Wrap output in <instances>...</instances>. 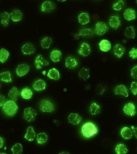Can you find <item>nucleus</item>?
I'll use <instances>...</instances> for the list:
<instances>
[{
  "label": "nucleus",
  "mask_w": 137,
  "mask_h": 154,
  "mask_svg": "<svg viewBox=\"0 0 137 154\" xmlns=\"http://www.w3.org/2000/svg\"><path fill=\"white\" fill-rule=\"evenodd\" d=\"M20 93L16 87L14 86L9 90L8 96L12 100L16 102L20 96Z\"/></svg>",
  "instance_id": "obj_18"
},
{
  "label": "nucleus",
  "mask_w": 137,
  "mask_h": 154,
  "mask_svg": "<svg viewBox=\"0 0 137 154\" xmlns=\"http://www.w3.org/2000/svg\"><path fill=\"white\" fill-rule=\"evenodd\" d=\"M20 95L24 99L29 100L31 98L33 93L32 90L29 88H25L22 90Z\"/></svg>",
  "instance_id": "obj_33"
},
{
  "label": "nucleus",
  "mask_w": 137,
  "mask_h": 154,
  "mask_svg": "<svg viewBox=\"0 0 137 154\" xmlns=\"http://www.w3.org/2000/svg\"><path fill=\"white\" fill-rule=\"evenodd\" d=\"M39 109L43 112L51 113L54 111L55 106L51 101L49 100L44 99L41 101Z\"/></svg>",
  "instance_id": "obj_3"
},
{
  "label": "nucleus",
  "mask_w": 137,
  "mask_h": 154,
  "mask_svg": "<svg viewBox=\"0 0 137 154\" xmlns=\"http://www.w3.org/2000/svg\"><path fill=\"white\" fill-rule=\"evenodd\" d=\"M52 43L53 40L50 37H46L41 40L40 44L43 49H48L50 48Z\"/></svg>",
  "instance_id": "obj_34"
},
{
  "label": "nucleus",
  "mask_w": 137,
  "mask_h": 154,
  "mask_svg": "<svg viewBox=\"0 0 137 154\" xmlns=\"http://www.w3.org/2000/svg\"><path fill=\"white\" fill-rule=\"evenodd\" d=\"M123 16L127 21H132L135 20L136 18V13L133 8H127L124 12Z\"/></svg>",
  "instance_id": "obj_11"
},
{
  "label": "nucleus",
  "mask_w": 137,
  "mask_h": 154,
  "mask_svg": "<svg viewBox=\"0 0 137 154\" xmlns=\"http://www.w3.org/2000/svg\"><path fill=\"white\" fill-rule=\"evenodd\" d=\"M130 76L133 79H137V65L132 67L131 70Z\"/></svg>",
  "instance_id": "obj_42"
},
{
  "label": "nucleus",
  "mask_w": 137,
  "mask_h": 154,
  "mask_svg": "<svg viewBox=\"0 0 137 154\" xmlns=\"http://www.w3.org/2000/svg\"><path fill=\"white\" fill-rule=\"evenodd\" d=\"M130 90L133 95H137V82H133L131 83Z\"/></svg>",
  "instance_id": "obj_40"
},
{
  "label": "nucleus",
  "mask_w": 137,
  "mask_h": 154,
  "mask_svg": "<svg viewBox=\"0 0 137 154\" xmlns=\"http://www.w3.org/2000/svg\"><path fill=\"white\" fill-rule=\"evenodd\" d=\"M131 129L133 131V134L134 135L135 138H137V127L132 126H131Z\"/></svg>",
  "instance_id": "obj_44"
},
{
  "label": "nucleus",
  "mask_w": 137,
  "mask_h": 154,
  "mask_svg": "<svg viewBox=\"0 0 137 154\" xmlns=\"http://www.w3.org/2000/svg\"><path fill=\"white\" fill-rule=\"evenodd\" d=\"M125 6L124 1L123 0H119L113 5L112 8L117 11H119L123 9Z\"/></svg>",
  "instance_id": "obj_39"
},
{
  "label": "nucleus",
  "mask_w": 137,
  "mask_h": 154,
  "mask_svg": "<svg viewBox=\"0 0 137 154\" xmlns=\"http://www.w3.org/2000/svg\"><path fill=\"white\" fill-rule=\"evenodd\" d=\"M89 110L91 115L93 116L97 115L100 111V106L96 102H92L90 105Z\"/></svg>",
  "instance_id": "obj_31"
},
{
  "label": "nucleus",
  "mask_w": 137,
  "mask_h": 154,
  "mask_svg": "<svg viewBox=\"0 0 137 154\" xmlns=\"http://www.w3.org/2000/svg\"><path fill=\"white\" fill-rule=\"evenodd\" d=\"M54 5L52 2L47 1L43 2L41 6V11L43 12H50L53 10Z\"/></svg>",
  "instance_id": "obj_24"
},
{
  "label": "nucleus",
  "mask_w": 137,
  "mask_h": 154,
  "mask_svg": "<svg viewBox=\"0 0 137 154\" xmlns=\"http://www.w3.org/2000/svg\"><path fill=\"white\" fill-rule=\"evenodd\" d=\"M99 45L100 49L102 51L105 52L109 51L111 48V43L109 40L107 39L102 40L99 42Z\"/></svg>",
  "instance_id": "obj_19"
},
{
  "label": "nucleus",
  "mask_w": 137,
  "mask_h": 154,
  "mask_svg": "<svg viewBox=\"0 0 137 154\" xmlns=\"http://www.w3.org/2000/svg\"><path fill=\"white\" fill-rule=\"evenodd\" d=\"M37 115V113L36 110L31 107H28L24 109V118L28 122L33 121L35 119Z\"/></svg>",
  "instance_id": "obj_4"
},
{
  "label": "nucleus",
  "mask_w": 137,
  "mask_h": 154,
  "mask_svg": "<svg viewBox=\"0 0 137 154\" xmlns=\"http://www.w3.org/2000/svg\"><path fill=\"white\" fill-rule=\"evenodd\" d=\"M30 70V67L26 64H21L17 67L16 72L18 76L22 77L26 75Z\"/></svg>",
  "instance_id": "obj_8"
},
{
  "label": "nucleus",
  "mask_w": 137,
  "mask_h": 154,
  "mask_svg": "<svg viewBox=\"0 0 137 154\" xmlns=\"http://www.w3.org/2000/svg\"><path fill=\"white\" fill-rule=\"evenodd\" d=\"M129 57L135 60L137 59V48H132L129 51Z\"/></svg>",
  "instance_id": "obj_41"
},
{
  "label": "nucleus",
  "mask_w": 137,
  "mask_h": 154,
  "mask_svg": "<svg viewBox=\"0 0 137 154\" xmlns=\"http://www.w3.org/2000/svg\"><path fill=\"white\" fill-rule=\"evenodd\" d=\"M0 87H1V86H0Z\"/></svg>",
  "instance_id": "obj_48"
},
{
  "label": "nucleus",
  "mask_w": 137,
  "mask_h": 154,
  "mask_svg": "<svg viewBox=\"0 0 137 154\" xmlns=\"http://www.w3.org/2000/svg\"><path fill=\"white\" fill-rule=\"evenodd\" d=\"M11 19L14 22H18L22 20L23 14L19 10H14L10 14Z\"/></svg>",
  "instance_id": "obj_23"
},
{
  "label": "nucleus",
  "mask_w": 137,
  "mask_h": 154,
  "mask_svg": "<svg viewBox=\"0 0 137 154\" xmlns=\"http://www.w3.org/2000/svg\"><path fill=\"white\" fill-rule=\"evenodd\" d=\"M6 102L5 97L3 95L0 94V107L3 106Z\"/></svg>",
  "instance_id": "obj_43"
},
{
  "label": "nucleus",
  "mask_w": 137,
  "mask_h": 154,
  "mask_svg": "<svg viewBox=\"0 0 137 154\" xmlns=\"http://www.w3.org/2000/svg\"><path fill=\"white\" fill-rule=\"evenodd\" d=\"M125 36L127 38H134L136 37V33L134 28L132 26H127L124 31Z\"/></svg>",
  "instance_id": "obj_29"
},
{
  "label": "nucleus",
  "mask_w": 137,
  "mask_h": 154,
  "mask_svg": "<svg viewBox=\"0 0 137 154\" xmlns=\"http://www.w3.org/2000/svg\"><path fill=\"white\" fill-rule=\"evenodd\" d=\"M10 54L8 50L4 48L0 49V62L4 63L8 60Z\"/></svg>",
  "instance_id": "obj_37"
},
{
  "label": "nucleus",
  "mask_w": 137,
  "mask_h": 154,
  "mask_svg": "<svg viewBox=\"0 0 137 154\" xmlns=\"http://www.w3.org/2000/svg\"><path fill=\"white\" fill-rule=\"evenodd\" d=\"M36 137V132L32 126H29L28 127L26 133L25 135V139L31 142L34 140Z\"/></svg>",
  "instance_id": "obj_21"
},
{
  "label": "nucleus",
  "mask_w": 137,
  "mask_h": 154,
  "mask_svg": "<svg viewBox=\"0 0 137 154\" xmlns=\"http://www.w3.org/2000/svg\"><path fill=\"white\" fill-rule=\"evenodd\" d=\"M94 31L92 29L84 28L81 29L79 31V36L83 37H91L93 35Z\"/></svg>",
  "instance_id": "obj_35"
},
{
  "label": "nucleus",
  "mask_w": 137,
  "mask_h": 154,
  "mask_svg": "<svg viewBox=\"0 0 137 154\" xmlns=\"http://www.w3.org/2000/svg\"><path fill=\"white\" fill-rule=\"evenodd\" d=\"M108 30V26L106 24L103 22H98L95 27V32L99 36L103 35Z\"/></svg>",
  "instance_id": "obj_6"
},
{
  "label": "nucleus",
  "mask_w": 137,
  "mask_h": 154,
  "mask_svg": "<svg viewBox=\"0 0 137 154\" xmlns=\"http://www.w3.org/2000/svg\"><path fill=\"white\" fill-rule=\"evenodd\" d=\"M48 139L47 134L45 132H41L37 135L36 137L37 143L39 144H44L46 143Z\"/></svg>",
  "instance_id": "obj_30"
},
{
  "label": "nucleus",
  "mask_w": 137,
  "mask_h": 154,
  "mask_svg": "<svg viewBox=\"0 0 137 154\" xmlns=\"http://www.w3.org/2000/svg\"><path fill=\"white\" fill-rule=\"evenodd\" d=\"M109 24L112 28L117 29L121 25V20L118 16H112L109 18Z\"/></svg>",
  "instance_id": "obj_14"
},
{
  "label": "nucleus",
  "mask_w": 137,
  "mask_h": 154,
  "mask_svg": "<svg viewBox=\"0 0 137 154\" xmlns=\"http://www.w3.org/2000/svg\"><path fill=\"white\" fill-rule=\"evenodd\" d=\"M5 141L2 137H0V149L3 148L4 145Z\"/></svg>",
  "instance_id": "obj_45"
},
{
  "label": "nucleus",
  "mask_w": 137,
  "mask_h": 154,
  "mask_svg": "<svg viewBox=\"0 0 137 154\" xmlns=\"http://www.w3.org/2000/svg\"><path fill=\"white\" fill-rule=\"evenodd\" d=\"M68 122L72 125H79L82 119L80 116L75 113H72L68 115Z\"/></svg>",
  "instance_id": "obj_12"
},
{
  "label": "nucleus",
  "mask_w": 137,
  "mask_h": 154,
  "mask_svg": "<svg viewBox=\"0 0 137 154\" xmlns=\"http://www.w3.org/2000/svg\"><path fill=\"white\" fill-rule=\"evenodd\" d=\"M123 111L126 115L133 116L135 115L136 112L135 106L133 103L129 102L124 106Z\"/></svg>",
  "instance_id": "obj_9"
},
{
  "label": "nucleus",
  "mask_w": 137,
  "mask_h": 154,
  "mask_svg": "<svg viewBox=\"0 0 137 154\" xmlns=\"http://www.w3.org/2000/svg\"><path fill=\"white\" fill-rule=\"evenodd\" d=\"M125 51V48L121 45L117 43L114 46L113 49L114 54L119 58L122 57L124 54Z\"/></svg>",
  "instance_id": "obj_20"
},
{
  "label": "nucleus",
  "mask_w": 137,
  "mask_h": 154,
  "mask_svg": "<svg viewBox=\"0 0 137 154\" xmlns=\"http://www.w3.org/2000/svg\"><path fill=\"white\" fill-rule=\"evenodd\" d=\"M35 48L31 43H27L24 44L21 48V51L24 55H32L35 53Z\"/></svg>",
  "instance_id": "obj_10"
},
{
  "label": "nucleus",
  "mask_w": 137,
  "mask_h": 154,
  "mask_svg": "<svg viewBox=\"0 0 137 154\" xmlns=\"http://www.w3.org/2000/svg\"><path fill=\"white\" fill-rule=\"evenodd\" d=\"M11 151L14 154H21L23 152V146L20 143H16L11 148Z\"/></svg>",
  "instance_id": "obj_38"
},
{
  "label": "nucleus",
  "mask_w": 137,
  "mask_h": 154,
  "mask_svg": "<svg viewBox=\"0 0 137 154\" xmlns=\"http://www.w3.org/2000/svg\"><path fill=\"white\" fill-rule=\"evenodd\" d=\"M78 75L82 79L86 80L90 78V70L87 67H83L79 70Z\"/></svg>",
  "instance_id": "obj_32"
},
{
  "label": "nucleus",
  "mask_w": 137,
  "mask_h": 154,
  "mask_svg": "<svg viewBox=\"0 0 137 154\" xmlns=\"http://www.w3.org/2000/svg\"><path fill=\"white\" fill-rule=\"evenodd\" d=\"M114 92L115 95L122 96L124 97H127L129 96L127 88L124 85H117L115 88Z\"/></svg>",
  "instance_id": "obj_13"
},
{
  "label": "nucleus",
  "mask_w": 137,
  "mask_h": 154,
  "mask_svg": "<svg viewBox=\"0 0 137 154\" xmlns=\"http://www.w3.org/2000/svg\"><path fill=\"white\" fill-rule=\"evenodd\" d=\"M47 75L50 79L56 81L59 80L60 78L59 72L55 68H53L49 70Z\"/></svg>",
  "instance_id": "obj_25"
},
{
  "label": "nucleus",
  "mask_w": 137,
  "mask_h": 154,
  "mask_svg": "<svg viewBox=\"0 0 137 154\" xmlns=\"http://www.w3.org/2000/svg\"><path fill=\"white\" fill-rule=\"evenodd\" d=\"M35 65L37 69H41L44 67L49 66V61L45 60L41 55L36 56L35 61Z\"/></svg>",
  "instance_id": "obj_5"
},
{
  "label": "nucleus",
  "mask_w": 137,
  "mask_h": 154,
  "mask_svg": "<svg viewBox=\"0 0 137 154\" xmlns=\"http://www.w3.org/2000/svg\"><path fill=\"white\" fill-rule=\"evenodd\" d=\"M32 88L36 91H42L46 88V83L43 79H38L33 83Z\"/></svg>",
  "instance_id": "obj_16"
},
{
  "label": "nucleus",
  "mask_w": 137,
  "mask_h": 154,
  "mask_svg": "<svg viewBox=\"0 0 137 154\" xmlns=\"http://www.w3.org/2000/svg\"><path fill=\"white\" fill-rule=\"evenodd\" d=\"M18 109L17 104L15 102L12 100L6 101L2 106V110L5 114L10 117H13L15 115Z\"/></svg>",
  "instance_id": "obj_2"
},
{
  "label": "nucleus",
  "mask_w": 137,
  "mask_h": 154,
  "mask_svg": "<svg viewBox=\"0 0 137 154\" xmlns=\"http://www.w3.org/2000/svg\"><path fill=\"white\" fill-rule=\"evenodd\" d=\"M0 80L5 83H10L12 82L11 73L9 71H6L0 73Z\"/></svg>",
  "instance_id": "obj_28"
},
{
  "label": "nucleus",
  "mask_w": 137,
  "mask_h": 154,
  "mask_svg": "<svg viewBox=\"0 0 137 154\" xmlns=\"http://www.w3.org/2000/svg\"><path fill=\"white\" fill-rule=\"evenodd\" d=\"M78 65V62L76 59L71 56L66 58L65 61V66L66 68L69 69H73Z\"/></svg>",
  "instance_id": "obj_15"
},
{
  "label": "nucleus",
  "mask_w": 137,
  "mask_h": 154,
  "mask_svg": "<svg viewBox=\"0 0 137 154\" xmlns=\"http://www.w3.org/2000/svg\"><path fill=\"white\" fill-rule=\"evenodd\" d=\"M121 137L125 140L131 139L133 137V132L132 129L128 127L123 128L120 131Z\"/></svg>",
  "instance_id": "obj_17"
},
{
  "label": "nucleus",
  "mask_w": 137,
  "mask_h": 154,
  "mask_svg": "<svg viewBox=\"0 0 137 154\" xmlns=\"http://www.w3.org/2000/svg\"><path fill=\"white\" fill-rule=\"evenodd\" d=\"M91 51V47L90 45L86 42H83L80 45L78 53L82 56L87 57L90 55Z\"/></svg>",
  "instance_id": "obj_7"
},
{
  "label": "nucleus",
  "mask_w": 137,
  "mask_h": 154,
  "mask_svg": "<svg viewBox=\"0 0 137 154\" xmlns=\"http://www.w3.org/2000/svg\"><path fill=\"white\" fill-rule=\"evenodd\" d=\"M58 1H60V2H65V1H67V0H58Z\"/></svg>",
  "instance_id": "obj_46"
},
{
  "label": "nucleus",
  "mask_w": 137,
  "mask_h": 154,
  "mask_svg": "<svg viewBox=\"0 0 137 154\" xmlns=\"http://www.w3.org/2000/svg\"><path fill=\"white\" fill-rule=\"evenodd\" d=\"M78 21L81 25H86L90 22V16L87 13H81L78 16Z\"/></svg>",
  "instance_id": "obj_26"
},
{
  "label": "nucleus",
  "mask_w": 137,
  "mask_h": 154,
  "mask_svg": "<svg viewBox=\"0 0 137 154\" xmlns=\"http://www.w3.org/2000/svg\"><path fill=\"white\" fill-rule=\"evenodd\" d=\"M62 54L59 50H53L50 54V58L53 62L56 63L58 62L61 60Z\"/></svg>",
  "instance_id": "obj_27"
},
{
  "label": "nucleus",
  "mask_w": 137,
  "mask_h": 154,
  "mask_svg": "<svg viewBox=\"0 0 137 154\" xmlns=\"http://www.w3.org/2000/svg\"><path fill=\"white\" fill-rule=\"evenodd\" d=\"M11 15L8 12H4L0 14V21L5 27L8 26L10 21Z\"/></svg>",
  "instance_id": "obj_22"
},
{
  "label": "nucleus",
  "mask_w": 137,
  "mask_h": 154,
  "mask_svg": "<svg viewBox=\"0 0 137 154\" xmlns=\"http://www.w3.org/2000/svg\"><path fill=\"white\" fill-rule=\"evenodd\" d=\"M98 130L96 125L93 123H85L82 126L81 132L83 136L86 138H90L97 134Z\"/></svg>",
  "instance_id": "obj_1"
},
{
  "label": "nucleus",
  "mask_w": 137,
  "mask_h": 154,
  "mask_svg": "<svg viewBox=\"0 0 137 154\" xmlns=\"http://www.w3.org/2000/svg\"><path fill=\"white\" fill-rule=\"evenodd\" d=\"M136 3H137V0H136Z\"/></svg>",
  "instance_id": "obj_47"
},
{
  "label": "nucleus",
  "mask_w": 137,
  "mask_h": 154,
  "mask_svg": "<svg viewBox=\"0 0 137 154\" xmlns=\"http://www.w3.org/2000/svg\"><path fill=\"white\" fill-rule=\"evenodd\" d=\"M115 152L117 154H126L128 152V149L124 144L119 143L115 147Z\"/></svg>",
  "instance_id": "obj_36"
}]
</instances>
